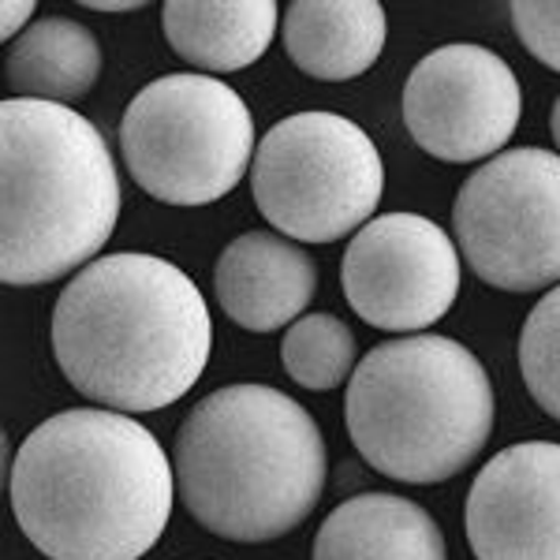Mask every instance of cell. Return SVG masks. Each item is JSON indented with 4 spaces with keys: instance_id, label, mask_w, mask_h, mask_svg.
<instances>
[{
    "instance_id": "cell-6",
    "label": "cell",
    "mask_w": 560,
    "mask_h": 560,
    "mask_svg": "<svg viewBox=\"0 0 560 560\" xmlns=\"http://www.w3.org/2000/svg\"><path fill=\"white\" fill-rule=\"evenodd\" d=\"M120 153L135 184L168 206H210L255 161V120L229 83L202 71L153 79L120 120Z\"/></svg>"
},
{
    "instance_id": "cell-15",
    "label": "cell",
    "mask_w": 560,
    "mask_h": 560,
    "mask_svg": "<svg viewBox=\"0 0 560 560\" xmlns=\"http://www.w3.org/2000/svg\"><path fill=\"white\" fill-rule=\"evenodd\" d=\"M277 26L273 0H168L161 8L165 42L202 75L250 68L269 49Z\"/></svg>"
},
{
    "instance_id": "cell-21",
    "label": "cell",
    "mask_w": 560,
    "mask_h": 560,
    "mask_svg": "<svg viewBox=\"0 0 560 560\" xmlns=\"http://www.w3.org/2000/svg\"><path fill=\"white\" fill-rule=\"evenodd\" d=\"M86 8H94V12H135V8H142L139 0H86Z\"/></svg>"
},
{
    "instance_id": "cell-3",
    "label": "cell",
    "mask_w": 560,
    "mask_h": 560,
    "mask_svg": "<svg viewBox=\"0 0 560 560\" xmlns=\"http://www.w3.org/2000/svg\"><path fill=\"white\" fill-rule=\"evenodd\" d=\"M176 493L202 530L261 546L318 509L325 441L303 404L269 385H224L195 404L173 445Z\"/></svg>"
},
{
    "instance_id": "cell-10",
    "label": "cell",
    "mask_w": 560,
    "mask_h": 560,
    "mask_svg": "<svg viewBox=\"0 0 560 560\" xmlns=\"http://www.w3.org/2000/svg\"><path fill=\"white\" fill-rule=\"evenodd\" d=\"M520 79L486 45H441L404 83V124L430 158L448 165L497 158L520 128Z\"/></svg>"
},
{
    "instance_id": "cell-18",
    "label": "cell",
    "mask_w": 560,
    "mask_h": 560,
    "mask_svg": "<svg viewBox=\"0 0 560 560\" xmlns=\"http://www.w3.org/2000/svg\"><path fill=\"white\" fill-rule=\"evenodd\" d=\"M520 370L538 408L560 422V284L541 295L523 322Z\"/></svg>"
},
{
    "instance_id": "cell-16",
    "label": "cell",
    "mask_w": 560,
    "mask_h": 560,
    "mask_svg": "<svg viewBox=\"0 0 560 560\" xmlns=\"http://www.w3.org/2000/svg\"><path fill=\"white\" fill-rule=\"evenodd\" d=\"M102 75V45L94 31L68 15L38 20L8 45L4 79L15 97L68 105L86 97Z\"/></svg>"
},
{
    "instance_id": "cell-17",
    "label": "cell",
    "mask_w": 560,
    "mask_h": 560,
    "mask_svg": "<svg viewBox=\"0 0 560 560\" xmlns=\"http://www.w3.org/2000/svg\"><path fill=\"white\" fill-rule=\"evenodd\" d=\"M280 363L295 385L329 393L355 374V332L337 314H303L280 340Z\"/></svg>"
},
{
    "instance_id": "cell-9",
    "label": "cell",
    "mask_w": 560,
    "mask_h": 560,
    "mask_svg": "<svg viewBox=\"0 0 560 560\" xmlns=\"http://www.w3.org/2000/svg\"><path fill=\"white\" fill-rule=\"evenodd\" d=\"M340 284L366 325L415 337L453 311L459 247L422 213H382L351 236Z\"/></svg>"
},
{
    "instance_id": "cell-19",
    "label": "cell",
    "mask_w": 560,
    "mask_h": 560,
    "mask_svg": "<svg viewBox=\"0 0 560 560\" xmlns=\"http://www.w3.org/2000/svg\"><path fill=\"white\" fill-rule=\"evenodd\" d=\"M512 26L530 57L560 71V0H516Z\"/></svg>"
},
{
    "instance_id": "cell-12",
    "label": "cell",
    "mask_w": 560,
    "mask_h": 560,
    "mask_svg": "<svg viewBox=\"0 0 560 560\" xmlns=\"http://www.w3.org/2000/svg\"><path fill=\"white\" fill-rule=\"evenodd\" d=\"M318 288V266L280 232H243L213 266L221 311L247 332H277L300 322Z\"/></svg>"
},
{
    "instance_id": "cell-1",
    "label": "cell",
    "mask_w": 560,
    "mask_h": 560,
    "mask_svg": "<svg viewBox=\"0 0 560 560\" xmlns=\"http://www.w3.org/2000/svg\"><path fill=\"white\" fill-rule=\"evenodd\" d=\"M8 493L49 560H139L168 527L176 467L131 415L71 408L26 433Z\"/></svg>"
},
{
    "instance_id": "cell-14",
    "label": "cell",
    "mask_w": 560,
    "mask_h": 560,
    "mask_svg": "<svg viewBox=\"0 0 560 560\" xmlns=\"http://www.w3.org/2000/svg\"><path fill=\"white\" fill-rule=\"evenodd\" d=\"M311 560H448V553L422 504L396 493H359L325 516Z\"/></svg>"
},
{
    "instance_id": "cell-20",
    "label": "cell",
    "mask_w": 560,
    "mask_h": 560,
    "mask_svg": "<svg viewBox=\"0 0 560 560\" xmlns=\"http://www.w3.org/2000/svg\"><path fill=\"white\" fill-rule=\"evenodd\" d=\"M31 15H34V4L31 0H4V8H0V34L8 38V45H12L20 34L31 31Z\"/></svg>"
},
{
    "instance_id": "cell-11",
    "label": "cell",
    "mask_w": 560,
    "mask_h": 560,
    "mask_svg": "<svg viewBox=\"0 0 560 560\" xmlns=\"http://www.w3.org/2000/svg\"><path fill=\"white\" fill-rule=\"evenodd\" d=\"M467 541L478 560H560V445L501 448L467 493Z\"/></svg>"
},
{
    "instance_id": "cell-8",
    "label": "cell",
    "mask_w": 560,
    "mask_h": 560,
    "mask_svg": "<svg viewBox=\"0 0 560 560\" xmlns=\"http://www.w3.org/2000/svg\"><path fill=\"white\" fill-rule=\"evenodd\" d=\"M453 232L478 280L501 292L560 284V153L520 147L486 161L459 187Z\"/></svg>"
},
{
    "instance_id": "cell-13",
    "label": "cell",
    "mask_w": 560,
    "mask_h": 560,
    "mask_svg": "<svg viewBox=\"0 0 560 560\" xmlns=\"http://www.w3.org/2000/svg\"><path fill=\"white\" fill-rule=\"evenodd\" d=\"M385 34V8L374 0H295L280 20L288 60L322 83H348L374 68Z\"/></svg>"
},
{
    "instance_id": "cell-22",
    "label": "cell",
    "mask_w": 560,
    "mask_h": 560,
    "mask_svg": "<svg viewBox=\"0 0 560 560\" xmlns=\"http://www.w3.org/2000/svg\"><path fill=\"white\" fill-rule=\"evenodd\" d=\"M549 131H553V142L560 147V97L553 102V113H549Z\"/></svg>"
},
{
    "instance_id": "cell-2",
    "label": "cell",
    "mask_w": 560,
    "mask_h": 560,
    "mask_svg": "<svg viewBox=\"0 0 560 560\" xmlns=\"http://www.w3.org/2000/svg\"><path fill=\"white\" fill-rule=\"evenodd\" d=\"M52 355L108 411H161L187 396L213 348L210 306L173 261L120 250L90 261L52 306Z\"/></svg>"
},
{
    "instance_id": "cell-4",
    "label": "cell",
    "mask_w": 560,
    "mask_h": 560,
    "mask_svg": "<svg viewBox=\"0 0 560 560\" xmlns=\"http://www.w3.org/2000/svg\"><path fill=\"white\" fill-rule=\"evenodd\" d=\"M0 131L4 284L34 288L86 269L120 221V176L102 131L75 108L31 97L0 105Z\"/></svg>"
},
{
    "instance_id": "cell-5",
    "label": "cell",
    "mask_w": 560,
    "mask_h": 560,
    "mask_svg": "<svg viewBox=\"0 0 560 560\" xmlns=\"http://www.w3.org/2000/svg\"><path fill=\"white\" fill-rule=\"evenodd\" d=\"M359 456L385 478L433 486L464 471L493 430V385L471 348L438 332L366 351L345 396Z\"/></svg>"
},
{
    "instance_id": "cell-7",
    "label": "cell",
    "mask_w": 560,
    "mask_h": 560,
    "mask_svg": "<svg viewBox=\"0 0 560 560\" xmlns=\"http://www.w3.org/2000/svg\"><path fill=\"white\" fill-rule=\"evenodd\" d=\"M250 195L284 240L337 243L374 221L385 165L374 139L340 113H292L261 135Z\"/></svg>"
}]
</instances>
